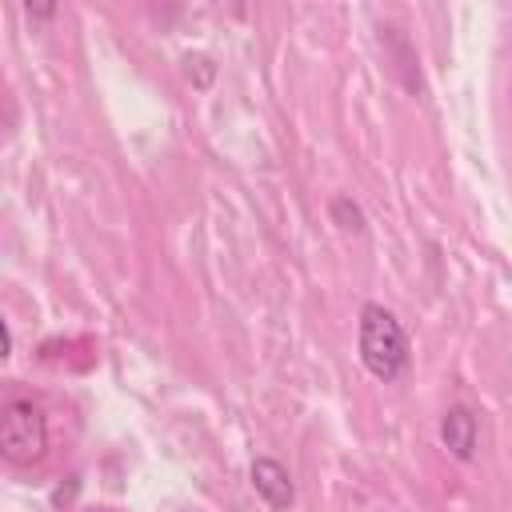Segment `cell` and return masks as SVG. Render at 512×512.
Returning <instances> with one entry per match:
<instances>
[{"label": "cell", "instance_id": "6da1fadb", "mask_svg": "<svg viewBox=\"0 0 512 512\" xmlns=\"http://www.w3.org/2000/svg\"><path fill=\"white\" fill-rule=\"evenodd\" d=\"M360 360L376 380H396L408 368V336L384 304H364L360 312Z\"/></svg>", "mask_w": 512, "mask_h": 512}, {"label": "cell", "instance_id": "7a4b0ae2", "mask_svg": "<svg viewBox=\"0 0 512 512\" xmlns=\"http://www.w3.org/2000/svg\"><path fill=\"white\" fill-rule=\"evenodd\" d=\"M48 448V424L44 412L32 400H8L4 416H0V452L8 464L28 468L36 460H44Z\"/></svg>", "mask_w": 512, "mask_h": 512}, {"label": "cell", "instance_id": "3957f363", "mask_svg": "<svg viewBox=\"0 0 512 512\" xmlns=\"http://www.w3.org/2000/svg\"><path fill=\"white\" fill-rule=\"evenodd\" d=\"M440 440L456 460H472L476 456V416L468 408H448L440 420Z\"/></svg>", "mask_w": 512, "mask_h": 512}, {"label": "cell", "instance_id": "277c9868", "mask_svg": "<svg viewBox=\"0 0 512 512\" xmlns=\"http://www.w3.org/2000/svg\"><path fill=\"white\" fill-rule=\"evenodd\" d=\"M252 488L264 496V504L268 508H288L292 504V480H288V472H284V464H276V460H256L252 464Z\"/></svg>", "mask_w": 512, "mask_h": 512}]
</instances>
